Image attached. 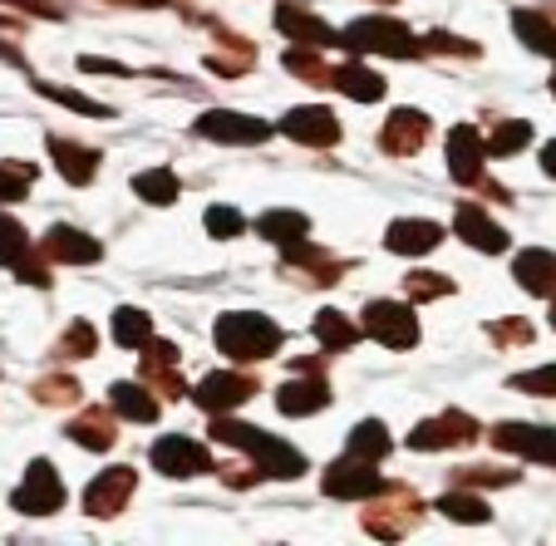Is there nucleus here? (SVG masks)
<instances>
[{"label":"nucleus","mask_w":556,"mask_h":546,"mask_svg":"<svg viewBox=\"0 0 556 546\" xmlns=\"http://www.w3.org/2000/svg\"><path fill=\"white\" fill-rule=\"evenodd\" d=\"M212 439L231 443L237 453H247V458H252L266 478H281V483H291V478L305 473V458L291 448V443L271 439V433L252 429V423H242V419H222V414H217V419H212Z\"/></svg>","instance_id":"1"},{"label":"nucleus","mask_w":556,"mask_h":546,"mask_svg":"<svg viewBox=\"0 0 556 546\" xmlns=\"http://www.w3.org/2000/svg\"><path fill=\"white\" fill-rule=\"evenodd\" d=\"M286 330L276 320L256 316V310H227L217 320V350L237 365H256V359H271L281 350Z\"/></svg>","instance_id":"2"},{"label":"nucleus","mask_w":556,"mask_h":546,"mask_svg":"<svg viewBox=\"0 0 556 546\" xmlns=\"http://www.w3.org/2000/svg\"><path fill=\"white\" fill-rule=\"evenodd\" d=\"M340 45L350 54H394V60H419L424 40L394 15H359L350 30H340Z\"/></svg>","instance_id":"3"},{"label":"nucleus","mask_w":556,"mask_h":546,"mask_svg":"<svg viewBox=\"0 0 556 546\" xmlns=\"http://www.w3.org/2000/svg\"><path fill=\"white\" fill-rule=\"evenodd\" d=\"M359 330L369 340H379L384 350H414L419 345V320L404 301H369L365 316H359Z\"/></svg>","instance_id":"4"},{"label":"nucleus","mask_w":556,"mask_h":546,"mask_svg":"<svg viewBox=\"0 0 556 546\" xmlns=\"http://www.w3.org/2000/svg\"><path fill=\"white\" fill-rule=\"evenodd\" d=\"M11 507L25 517H54L64 507V483L50 458H35L30 468H25V483L11 493Z\"/></svg>","instance_id":"5"},{"label":"nucleus","mask_w":556,"mask_h":546,"mask_svg":"<svg viewBox=\"0 0 556 546\" xmlns=\"http://www.w3.org/2000/svg\"><path fill=\"white\" fill-rule=\"evenodd\" d=\"M384 473L375 468V458H359V453H345L340 462L326 468V493L340 497V503H355V497H384Z\"/></svg>","instance_id":"6"},{"label":"nucleus","mask_w":556,"mask_h":546,"mask_svg":"<svg viewBox=\"0 0 556 546\" xmlns=\"http://www.w3.org/2000/svg\"><path fill=\"white\" fill-rule=\"evenodd\" d=\"M478 419L472 414H463V409H443L439 419H429V423H419V429L409 433V448H419V453H443V448H468V443H478Z\"/></svg>","instance_id":"7"},{"label":"nucleus","mask_w":556,"mask_h":546,"mask_svg":"<svg viewBox=\"0 0 556 546\" xmlns=\"http://www.w3.org/2000/svg\"><path fill=\"white\" fill-rule=\"evenodd\" d=\"M148 462H153L163 478H198V473H212V453L202 448L198 439H182V433H168L148 448Z\"/></svg>","instance_id":"8"},{"label":"nucleus","mask_w":556,"mask_h":546,"mask_svg":"<svg viewBox=\"0 0 556 546\" xmlns=\"http://www.w3.org/2000/svg\"><path fill=\"white\" fill-rule=\"evenodd\" d=\"M256 394V379L252 374H237V369H212L207 379H198V389H192V404H198L202 414H227L237 409V404H247Z\"/></svg>","instance_id":"9"},{"label":"nucleus","mask_w":556,"mask_h":546,"mask_svg":"<svg viewBox=\"0 0 556 546\" xmlns=\"http://www.w3.org/2000/svg\"><path fill=\"white\" fill-rule=\"evenodd\" d=\"M276 134H286L301 148H336L340 143V118L330 114L326 104H301L276 124Z\"/></svg>","instance_id":"10"},{"label":"nucleus","mask_w":556,"mask_h":546,"mask_svg":"<svg viewBox=\"0 0 556 546\" xmlns=\"http://www.w3.org/2000/svg\"><path fill=\"white\" fill-rule=\"evenodd\" d=\"M198 134L212 138V143H237V148H256L276 134L266 118H252V114H231V109H212V114L198 118Z\"/></svg>","instance_id":"11"},{"label":"nucleus","mask_w":556,"mask_h":546,"mask_svg":"<svg viewBox=\"0 0 556 546\" xmlns=\"http://www.w3.org/2000/svg\"><path fill=\"white\" fill-rule=\"evenodd\" d=\"M483 158H488V138L478 134L472 124H458L448 134V173L458 188H478L488 178L483 173Z\"/></svg>","instance_id":"12"},{"label":"nucleus","mask_w":556,"mask_h":546,"mask_svg":"<svg viewBox=\"0 0 556 546\" xmlns=\"http://www.w3.org/2000/svg\"><path fill=\"white\" fill-rule=\"evenodd\" d=\"M134 483H138L134 468H104V473L85 487V512L99 517V522L118 517L128 507V497H134Z\"/></svg>","instance_id":"13"},{"label":"nucleus","mask_w":556,"mask_h":546,"mask_svg":"<svg viewBox=\"0 0 556 546\" xmlns=\"http://www.w3.org/2000/svg\"><path fill=\"white\" fill-rule=\"evenodd\" d=\"M493 443L497 453H517L527 462H556V429H542V423H497Z\"/></svg>","instance_id":"14"},{"label":"nucleus","mask_w":556,"mask_h":546,"mask_svg":"<svg viewBox=\"0 0 556 546\" xmlns=\"http://www.w3.org/2000/svg\"><path fill=\"white\" fill-rule=\"evenodd\" d=\"M389 487H400V483H389ZM389 487H384V507H369V512H365V526H369V536H379V542H400V536L419 522L424 503L409 493V487H404L400 507H394V493H389Z\"/></svg>","instance_id":"15"},{"label":"nucleus","mask_w":556,"mask_h":546,"mask_svg":"<svg viewBox=\"0 0 556 546\" xmlns=\"http://www.w3.org/2000/svg\"><path fill=\"white\" fill-rule=\"evenodd\" d=\"M433 124L424 109H394V114L384 118V153H394V158H409V153H419L424 143H429Z\"/></svg>","instance_id":"16"},{"label":"nucleus","mask_w":556,"mask_h":546,"mask_svg":"<svg viewBox=\"0 0 556 546\" xmlns=\"http://www.w3.org/2000/svg\"><path fill=\"white\" fill-rule=\"evenodd\" d=\"M453 231H458V237L472 246V252H488V256L507 252V227H497V221L488 217V207H478V202H458Z\"/></svg>","instance_id":"17"},{"label":"nucleus","mask_w":556,"mask_h":546,"mask_svg":"<svg viewBox=\"0 0 556 546\" xmlns=\"http://www.w3.org/2000/svg\"><path fill=\"white\" fill-rule=\"evenodd\" d=\"M40 252L50 256V262H60V266H94L99 256H104V246L94 242V237H85V231H74V227H50L45 231V242H40Z\"/></svg>","instance_id":"18"},{"label":"nucleus","mask_w":556,"mask_h":546,"mask_svg":"<svg viewBox=\"0 0 556 546\" xmlns=\"http://www.w3.org/2000/svg\"><path fill=\"white\" fill-rule=\"evenodd\" d=\"M276 30L291 45H320V50L340 45V30H330V25L320 21V15H311L305 5H276Z\"/></svg>","instance_id":"19"},{"label":"nucleus","mask_w":556,"mask_h":546,"mask_svg":"<svg viewBox=\"0 0 556 546\" xmlns=\"http://www.w3.org/2000/svg\"><path fill=\"white\" fill-rule=\"evenodd\" d=\"M439 242H443V227L429 217H400V221H389V231H384V246L394 256H424Z\"/></svg>","instance_id":"20"},{"label":"nucleus","mask_w":556,"mask_h":546,"mask_svg":"<svg viewBox=\"0 0 556 546\" xmlns=\"http://www.w3.org/2000/svg\"><path fill=\"white\" fill-rule=\"evenodd\" d=\"M326 404H330V384H326V374H295L291 384L276 389V409L291 414V419L320 414Z\"/></svg>","instance_id":"21"},{"label":"nucleus","mask_w":556,"mask_h":546,"mask_svg":"<svg viewBox=\"0 0 556 546\" xmlns=\"http://www.w3.org/2000/svg\"><path fill=\"white\" fill-rule=\"evenodd\" d=\"M64 433L89 453H109L114 448V433H118V409H79V419H70Z\"/></svg>","instance_id":"22"},{"label":"nucleus","mask_w":556,"mask_h":546,"mask_svg":"<svg viewBox=\"0 0 556 546\" xmlns=\"http://www.w3.org/2000/svg\"><path fill=\"white\" fill-rule=\"evenodd\" d=\"M109 404H114L118 419H128V423H153L157 414H163V399L148 394L143 379H118V384L109 389Z\"/></svg>","instance_id":"23"},{"label":"nucleus","mask_w":556,"mask_h":546,"mask_svg":"<svg viewBox=\"0 0 556 546\" xmlns=\"http://www.w3.org/2000/svg\"><path fill=\"white\" fill-rule=\"evenodd\" d=\"M513 276L527 295H552L556 291V256L542 252V246H527V252H517Z\"/></svg>","instance_id":"24"},{"label":"nucleus","mask_w":556,"mask_h":546,"mask_svg":"<svg viewBox=\"0 0 556 546\" xmlns=\"http://www.w3.org/2000/svg\"><path fill=\"white\" fill-rule=\"evenodd\" d=\"M336 89H340V94H350V99H359V104H375V99L389 94L384 74H375L365 60H359V54H350V64H340V69H336Z\"/></svg>","instance_id":"25"},{"label":"nucleus","mask_w":556,"mask_h":546,"mask_svg":"<svg viewBox=\"0 0 556 546\" xmlns=\"http://www.w3.org/2000/svg\"><path fill=\"white\" fill-rule=\"evenodd\" d=\"M50 158L60 163V173L70 182H94V168H99V153L94 148H79V143H70V138H60V134H50Z\"/></svg>","instance_id":"26"},{"label":"nucleus","mask_w":556,"mask_h":546,"mask_svg":"<svg viewBox=\"0 0 556 546\" xmlns=\"http://www.w3.org/2000/svg\"><path fill=\"white\" fill-rule=\"evenodd\" d=\"M513 35H517V40H522L532 54H546V60H556V25H552V15L513 11Z\"/></svg>","instance_id":"27"},{"label":"nucleus","mask_w":556,"mask_h":546,"mask_svg":"<svg viewBox=\"0 0 556 546\" xmlns=\"http://www.w3.org/2000/svg\"><path fill=\"white\" fill-rule=\"evenodd\" d=\"M315 50H320V45H291V50L281 54V64L295 74V79H305V85H315V89H320V85H336V69H330V64L320 60Z\"/></svg>","instance_id":"28"},{"label":"nucleus","mask_w":556,"mask_h":546,"mask_svg":"<svg viewBox=\"0 0 556 546\" xmlns=\"http://www.w3.org/2000/svg\"><path fill=\"white\" fill-rule=\"evenodd\" d=\"M256 231H262L266 242H276L286 252V246H295L311 231V217L305 212H291V207H281V212H266L262 221H256Z\"/></svg>","instance_id":"29"},{"label":"nucleus","mask_w":556,"mask_h":546,"mask_svg":"<svg viewBox=\"0 0 556 546\" xmlns=\"http://www.w3.org/2000/svg\"><path fill=\"white\" fill-rule=\"evenodd\" d=\"M439 512L453 517V522H463V526H472V522H488V517H493V507L472 493V487H453V493L439 497Z\"/></svg>","instance_id":"30"},{"label":"nucleus","mask_w":556,"mask_h":546,"mask_svg":"<svg viewBox=\"0 0 556 546\" xmlns=\"http://www.w3.org/2000/svg\"><path fill=\"white\" fill-rule=\"evenodd\" d=\"M315 340H320L330 355H340V350H350L359 340V330H355V320L340 316V310H320V316H315Z\"/></svg>","instance_id":"31"},{"label":"nucleus","mask_w":556,"mask_h":546,"mask_svg":"<svg viewBox=\"0 0 556 546\" xmlns=\"http://www.w3.org/2000/svg\"><path fill=\"white\" fill-rule=\"evenodd\" d=\"M114 340H118L124 350H143L148 340H153V320H148V310L118 305V310H114Z\"/></svg>","instance_id":"32"},{"label":"nucleus","mask_w":556,"mask_h":546,"mask_svg":"<svg viewBox=\"0 0 556 546\" xmlns=\"http://www.w3.org/2000/svg\"><path fill=\"white\" fill-rule=\"evenodd\" d=\"M134 192L148 202V207H173L178 202V178H173L168 168H153V173H138L134 178Z\"/></svg>","instance_id":"33"},{"label":"nucleus","mask_w":556,"mask_h":546,"mask_svg":"<svg viewBox=\"0 0 556 546\" xmlns=\"http://www.w3.org/2000/svg\"><path fill=\"white\" fill-rule=\"evenodd\" d=\"M394 448V439H389V429L379 419H365V423H355L350 429V453H359V458H384V453Z\"/></svg>","instance_id":"34"},{"label":"nucleus","mask_w":556,"mask_h":546,"mask_svg":"<svg viewBox=\"0 0 556 546\" xmlns=\"http://www.w3.org/2000/svg\"><path fill=\"white\" fill-rule=\"evenodd\" d=\"M30 252H35L30 231H25L15 217H0V266H11V271H15V266H21Z\"/></svg>","instance_id":"35"},{"label":"nucleus","mask_w":556,"mask_h":546,"mask_svg":"<svg viewBox=\"0 0 556 546\" xmlns=\"http://www.w3.org/2000/svg\"><path fill=\"white\" fill-rule=\"evenodd\" d=\"M527 143H532V124H527V118H513V124H497V134L488 138V153H493V158H513V153H522Z\"/></svg>","instance_id":"36"},{"label":"nucleus","mask_w":556,"mask_h":546,"mask_svg":"<svg viewBox=\"0 0 556 546\" xmlns=\"http://www.w3.org/2000/svg\"><path fill=\"white\" fill-rule=\"evenodd\" d=\"M35 399L40 404H74L79 399V379H74L70 369H54V374H45L40 384H35Z\"/></svg>","instance_id":"37"},{"label":"nucleus","mask_w":556,"mask_h":546,"mask_svg":"<svg viewBox=\"0 0 556 546\" xmlns=\"http://www.w3.org/2000/svg\"><path fill=\"white\" fill-rule=\"evenodd\" d=\"M35 89H40L45 99H54V104L74 109V114H89V118H109V114H114V109H109V104H94V99L74 94V89H60V85H45V79H35Z\"/></svg>","instance_id":"38"},{"label":"nucleus","mask_w":556,"mask_h":546,"mask_svg":"<svg viewBox=\"0 0 556 546\" xmlns=\"http://www.w3.org/2000/svg\"><path fill=\"white\" fill-rule=\"evenodd\" d=\"M30 182H35L30 163H0V207H5V202H21L25 192H30Z\"/></svg>","instance_id":"39"},{"label":"nucleus","mask_w":556,"mask_h":546,"mask_svg":"<svg viewBox=\"0 0 556 546\" xmlns=\"http://www.w3.org/2000/svg\"><path fill=\"white\" fill-rule=\"evenodd\" d=\"M94 350H99V335H94V326H89V320H74V326L64 330L60 359H89Z\"/></svg>","instance_id":"40"},{"label":"nucleus","mask_w":556,"mask_h":546,"mask_svg":"<svg viewBox=\"0 0 556 546\" xmlns=\"http://www.w3.org/2000/svg\"><path fill=\"white\" fill-rule=\"evenodd\" d=\"M404 291H409V301H439V295H453V281L433 271H409L404 276Z\"/></svg>","instance_id":"41"},{"label":"nucleus","mask_w":556,"mask_h":546,"mask_svg":"<svg viewBox=\"0 0 556 546\" xmlns=\"http://www.w3.org/2000/svg\"><path fill=\"white\" fill-rule=\"evenodd\" d=\"M513 389H517V394H542V399H556V365H542V369H527V374H513Z\"/></svg>","instance_id":"42"},{"label":"nucleus","mask_w":556,"mask_h":546,"mask_svg":"<svg viewBox=\"0 0 556 546\" xmlns=\"http://www.w3.org/2000/svg\"><path fill=\"white\" fill-rule=\"evenodd\" d=\"M424 50L453 54V60H478V54H483L472 40H458V35H448V30H429V35H424Z\"/></svg>","instance_id":"43"},{"label":"nucleus","mask_w":556,"mask_h":546,"mask_svg":"<svg viewBox=\"0 0 556 546\" xmlns=\"http://www.w3.org/2000/svg\"><path fill=\"white\" fill-rule=\"evenodd\" d=\"M202 221H207V237H217V242H227V237H242V227H247L237 207H207V217H202Z\"/></svg>","instance_id":"44"},{"label":"nucleus","mask_w":556,"mask_h":546,"mask_svg":"<svg viewBox=\"0 0 556 546\" xmlns=\"http://www.w3.org/2000/svg\"><path fill=\"white\" fill-rule=\"evenodd\" d=\"M488 335H493V345H532L536 330L527 326V320H493Z\"/></svg>","instance_id":"45"},{"label":"nucleus","mask_w":556,"mask_h":546,"mask_svg":"<svg viewBox=\"0 0 556 546\" xmlns=\"http://www.w3.org/2000/svg\"><path fill=\"white\" fill-rule=\"evenodd\" d=\"M453 483H468V487H478V483H517V473L513 468H493V462H478V468H463V473H453Z\"/></svg>","instance_id":"46"},{"label":"nucleus","mask_w":556,"mask_h":546,"mask_svg":"<svg viewBox=\"0 0 556 546\" xmlns=\"http://www.w3.org/2000/svg\"><path fill=\"white\" fill-rule=\"evenodd\" d=\"M542 168H546V178H556V138L542 148Z\"/></svg>","instance_id":"47"},{"label":"nucleus","mask_w":556,"mask_h":546,"mask_svg":"<svg viewBox=\"0 0 556 546\" xmlns=\"http://www.w3.org/2000/svg\"><path fill=\"white\" fill-rule=\"evenodd\" d=\"M0 5H25V11H35V5H40V0H0Z\"/></svg>","instance_id":"48"},{"label":"nucleus","mask_w":556,"mask_h":546,"mask_svg":"<svg viewBox=\"0 0 556 546\" xmlns=\"http://www.w3.org/2000/svg\"><path fill=\"white\" fill-rule=\"evenodd\" d=\"M552 326H556V295H552Z\"/></svg>","instance_id":"49"},{"label":"nucleus","mask_w":556,"mask_h":546,"mask_svg":"<svg viewBox=\"0 0 556 546\" xmlns=\"http://www.w3.org/2000/svg\"><path fill=\"white\" fill-rule=\"evenodd\" d=\"M552 94H556V74H552Z\"/></svg>","instance_id":"50"},{"label":"nucleus","mask_w":556,"mask_h":546,"mask_svg":"<svg viewBox=\"0 0 556 546\" xmlns=\"http://www.w3.org/2000/svg\"><path fill=\"white\" fill-rule=\"evenodd\" d=\"M0 25H5V21H0Z\"/></svg>","instance_id":"51"}]
</instances>
